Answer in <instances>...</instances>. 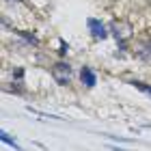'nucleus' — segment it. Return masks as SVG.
I'll return each mask as SVG.
<instances>
[{"mask_svg":"<svg viewBox=\"0 0 151 151\" xmlns=\"http://www.w3.org/2000/svg\"><path fill=\"white\" fill-rule=\"evenodd\" d=\"M0 140L6 142V145H11V147H15V149H19V147H17V142H15V140H11V136L6 134V132H0Z\"/></svg>","mask_w":151,"mask_h":151,"instance_id":"nucleus-5","label":"nucleus"},{"mask_svg":"<svg viewBox=\"0 0 151 151\" xmlns=\"http://www.w3.org/2000/svg\"><path fill=\"white\" fill-rule=\"evenodd\" d=\"M112 30H114V37L119 41H125V39L132 37V28H129V24H114Z\"/></svg>","mask_w":151,"mask_h":151,"instance_id":"nucleus-4","label":"nucleus"},{"mask_svg":"<svg viewBox=\"0 0 151 151\" xmlns=\"http://www.w3.org/2000/svg\"><path fill=\"white\" fill-rule=\"evenodd\" d=\"M86 26H88V30H91V35L95 39H106V26L99 22V19H95V17H88L86 19Z\"/></svg>","mask_w":151,"mask_h":151,"instance_id":"nucleus-2","label":"nucleus"},{"mask_svg":"<svg viewBox=\"0 0 151 151\" xmlns=\"http://www.w3.org/2000/svg\"><path fill=\"white\" fill-rule=\"evenodd\" d=\"M52 78L56 80V84H69V80H71V67L67 65V63H56L52 67Z\"/></svg>","mask_w":151,"mask_h":151,"instance_id":"nucleus-1","label":"nucleus"},{"mask_svg":"<svg viewBox=\"0 0 151 151\" xmlns=\"http://www.w3.org/2000/svg\"><path fill=\"white\" fill-rule=\"evenodd\" d=\"M67 50H69V45H67L65 41L60 39V50H58V52H60V56H63V54H67Z\"/></svg>","mask_w":151,"mask_h":151,"instance_id":"nucleus-8","label":"nucleus"},{"mask_svg":"<svg viewBox=\"0 0 151 151\" xmlns=\"http://www.w3.org/2000/svg\"><path fill=\"white\" fill-rule=\"evenodd\" d=\"M17 35H19V37H24V39L28 41V43H32V45H37V43H39V39H37L35 35H28V32H17Z\"/></svg>","mask_w":151,"mask_h":151,"instance_id":"nucleus-6","label":"nucleus"},{"mask_svg":"<svg viewBox=\"0 0 151 151\" xmlns=\"http://www.w3.org/2000/svg\"><path fill=\"white\" fill-rule=\"evenodd\" d=\"M13 76H15V78H22L24 71H22V69H15V71H13Z\"/></svg>","mask_w":151,"mask_h":151,"instance_id":"nucleus-9","label":"nucleus"},{"mask_svg":"<svg viewBox=\"0 0 151 151\" xmlns=\"http://www.w3.org/2000/svg\"><path fill=\"white\" fill-rule=\"evenodd\" d=\"M80 78H82V84L88 86V88H93L95 84H97V76H95V71L91 69V67H82Z\"/></svg>","mask_w":151,"mask_h":151,"instance_id":"nucleus-3","label":"nucleus"},{"mask_svg":"<svg viewBox=\"0 0 151 151\" xmlns=\"http://www.w3.org/2000/svg\"><path fill=\"white\" fill-rule=\"evenodd\" d=\"M132 84H134L136 88H140V91H145V93H149V95H151V86H149V84H145V82H132Z\"/></svg>","mask_w":151,"mask_h":151,"instance_id":"nucleus-7","label":"nucleus"}]
</instances>
